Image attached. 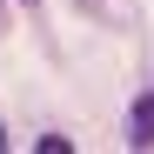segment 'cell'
Masks as SVG:
<instances>
[{"label":"cell","instance_id":"7a4b0ae2","mask_svg":"<svg viewBox=\"0 0 154 154\" xmlns=\"http://www.w3.org/2000/svg\"><path fill=\"white\" fill-rule=\"evenodd\" d=\"M81 7H87V14H100V0H81Z\"/></svg>","mask_w":154,"mask_h":154},{"label":"cell","instance_id":"3957f363","mask_svg":"<svg viewBox=\"0 0 154 154\" xmlns=\"http://www.w3.org/2000/svg\"><path fill=\"white\" fill-rule=\"evenodd\" d=\"M27 7H34V0H27Z\"/></svg>","mask_w":154,"mask_h":154},{"label":"cell","instance_id":"6da1fadb","mask_svg":"<svg viewBox=\"0 0 154 154\" xmlns=\"http://www.w3.org/2000/svg\"><path fill=\"white\" fill-rule=\"evenodd\" d=\"M127 147H154V94H141L127 107Z\"/></svg>","mask_w":154,"mask_h":154}]
</instances>
